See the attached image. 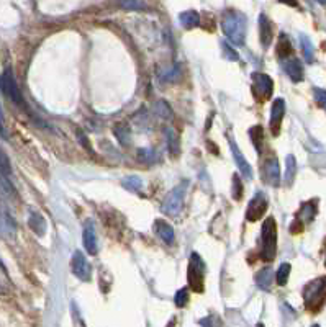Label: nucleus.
<instances>
[{"mask_svg": "<svg viewBox=\"0 0 326 327\" xmlns=\"http://www.w3.org/2000/svg\"><path fill=\"white\" fill-rule=\"evenodd\" d=\"M223 33L234 46H241L246 38V16L238 10H226L221 18Z\"/></svg>", "mask_w": 326, "mask_h": 327, "instance_id": "nucleus-1", "label": "nucleus"}, {"mask_svg": "<svg viewBox=\"0 0 326 327\" xmlns=\"http://www.w3.org/2000/svg\"><path fill=\"white\" fill-rule=\"evenodd\" d=\"M261 258L266 262L274 260L277 250V223L272 216L264 219L261 233Z\"/></svg>", "mask_w": 326, "mask_h": 327, "instance_id": "nucleus-2", "label": "nucleus"}, {"mask_svg": "<svg viewBox=\"0 0 326 327\" xmlns=\"http://www.w3.org/2000/svg\"><path fill=\"white\" fill-rule=\"evenodd\" d=\"M303 301L310 311H318L326 303V277H320L310 281L303 288Z\"/></svg>", "mask_w": 326, "mask_h": 327, "instance_id": "nucleus-3", "label": "nucleus"}, {"mask_svg": "<svg viewBox=\"0 0 326 327\" xmlns=\"http://www.w3.org/2000/svg\"><path fill=\"white\" fill-rule=\"evenodd\" d=\"M187 188H189V180H184V182L176 185V187L167 193L164 201H162V213L167 214V216H177L179 211L182 210Z\"/></svg>", "mask_w": 326, "mask_h": 327, "instance_id": "nucleus-4", "label": "nucleus"}, {"mask_svg": "<svg viewBox=\"0 0 326 327\" xmlns=\"http://www.w3.org/2000/svg\"><path fill=\"white\" fill-rule=\"evenodd\" d=\"M205 262L202 260V257L197 252L190 253V262H189V285L190 288L197 293L204 291V283H205Z\"/></svg>", "mask_w": 326, "mask_h": 327, "instance_id": "nucleus-5", "label": "nucleus"}, {"mask_svg": "<svg viewBox=\"0 0 326 327\" xmlns=\"http://www.w3.org/2000/svg\"><path fill=\"white\" fill-rule=\"evenodd\" d=\"M2 92L7 95L15 105H18V106L23 105V97H21V92L18 88V83H16L12 67H7L2 74Z\"/></svg>", "mask_w": 326, "mask_h": 327, "instance_id": "nucleus-6", "label": "nucleus"}, {"mask_svg": "<svg viewBox=\"0 0 326 327\" xmlns=\"http://www.w3.org/2000/svg\"><path fill=\"white\" fill-rule=\"evenodd\" d=\"M267 206H269V198L264 191H256V195L252 196L249 205H248V210H246V219L251 223L257 221L264 216V213L267 211Z\"/></svg>", "mask_w": 326, "mask_h": 327, "instance_id": "nucleus-7", "label": "nucleus"}, {"mask_svg": "<svg viewBox=\"0 0 326 327\" xmlns=\"http://www.w3.org/2000/svg\"><path fill=\"white\" fill-rule=\"evenodd\" d=\"M71 265H72V273H74L79 280L91 281V278H92V267H91V263H89V260L86 258V255H84L81 250H76L74 253H72Z\"/></svg>", "mask_w": 326, "mask_h": 327, "instance_id": "nucleus-8", "label": "nucleus"}, {"mask_svg": "<svg viewBox=\"0 0 326 327\" xmlns=\"http://www.w3.org/2000/svg\"><path fill=\"white\" fill-rule=\"evenodd\" d=\"M285 115V101L284 98H275L272 101L271 106V120H269V126H271V131L274 136H277L280 133V125H282Z\"/></svg>", "mask_w": 326, "mask_h": 327, "instance_id": "nucleus-9", "label": "nucleus"}, {"mask_svg": "<svg viewBox=\"0 0 326 327\" xmlns=\"http://www.w3.org/2000/svg\"><path fill=\"white\" fill-rule=\"evenodd\" d=\"M252 82H254V92L259 98H269L272 95L274 82L267 74H261V72H254L252 74Z\"/></svg>", "mask_w": 326, "mask_h": 327, "instance_id": "nucleus-10", "label": "nucleus"}, {"mask_svg": "<svg viewBox=\"0 0 326 327\" xmlns=\"http://www.w3.org/2000/svg\"><path fill=\"white\" fill-rule=\"evenodd\" d=\"M262 173H264V180H266L271 187H279L280 185V168H279V162L275 157H271V159H267L264 162Z\"/></svg>", "mask_w": 326, "mask_h": 327, "instance_id": "nucleus-11", "label": "nucleus"}, {"mask_svg": "<svg viewBox=\"0 0 326 327\" xmlns=\"http://www.w3.org/2000/svg\"><path fill=\"white\" fill-rule=\"evenodd\" d=\"M229 149H231V152H233V159L236 162V165H238L239 172L243 173V177L248 178V180H252V168L249 165V162L244 159L243 152L239 151L238 144H236L234 139H229Z\"/></svg>", "mask_w": 326, "mask_h": 327, "instance_id": "nucleus-12", "label": "nucleus"}, {"mask_svg": "<svg viewBox=\"0 0 326 327\" xmlns=\"http://www.w3.org/2000/svg\"><path fill=\"white\" fill-rule=\"evenodd\" d=\"M82 241H84V247L86 250L95 255L99 252V242H97V234H95V228L92 221H87L84 224V233H82Z\"/></svg>", "mask_w": 326, "mask_h": 327, "instance_id": "nucleus-13", "label": "nucleus"}, {"mask_svg": "<svg viewBox=\"0 0 326 327\" xmlns=\"http://www.w3.org/2000/svg\"><path fill=\"white\" fill-rule=\"evenodd\" d=\"M272 38H274V31H272L271 20H269L264 13H261L259 15V39H261V44L267 49L269 46H271Z\"/></svg>", "mask_w": 326, "mask_h": 327, "instance_id": "nucleus-14", "label": "nucleus"}, {"mask_svg": "<svg viewBox=\"0 0 326 327\" xmlns=\"http://www.w3.org/2000/svg\"><path fill=\"white\" fill-rule=\"evenodd\" d=\"M154 229L157 236L166 242L167 245H172L174 241H176V233H174V228L169 223H166L164 219H156L154 223Z\"/></svg>", "mask_w": 326, "mask_h": 327, "instance_id": "nucleus-15", "label": "nucleus"}, {"mask_svg": "<svg viewBox=\"0 0 326 327\" xmlns=\"http://www.w3.org/2000/svg\"><path fill=\"white\" fill-rule=\"evenodd\" d=\"M284 69L287 72V76L292 79V82H302L303 81V67L299 59L292 58L284 61Z\"/></svg>", "mask_w": 326, "mask_h": 327, "instance_id": "nucleus-16", "label": "nucleus"}, {"mask_svg": "<svg viewBox=\"0 0 326 327\" xmlns=\"http://www.w3.org/2000/svg\"><path fill=\"white\" fill-rule=\"evenodd\" d=\"M164 136H166V143H167V149L172 154V157H177L181 154V141H179L177 133L174 131L171 126L164 128Z\"/></svg>", "mask_w": 326, "mask_h": 327, "instance_id": "nucleus-17", "label": "nucleus"}, {"mask_svg": "<svg viewBox=\"0 0 326 327\" xmlns=\"http://www.w3.org/2000/svg\"><path fill=\"white\" fill-rule=\"evenodd\" d=\"M28 224H30V228L33 229V233L38 234V236H43L46 233V219L41 213L38 211H30V218H28Z\"/></svg>", "mask_w": 326, "mask_h": 327, "instance_id": "nucleus-18", "label": "nucleus"}, {"mask_svg": "<svg viewBox=\"0 0 326 327\" xmlns=\"http://www.w3.org/2000/svg\"><path fill=\"white\" fill-rule=\"evenodd\" d=\"M272 280H274V270L269 267L262 268L256 273V285L259 286L261 290H266V291L271 290Z\"/></svg>", "mask_w": 326, "mask_h": 327, "instance_id": "nucleus-19", "label": "nucleus"}, {"mask_svg": "<svg viewBox=\"0 0 326 327\" xmlns=\"http://www.w3.org/2000/svg\"><path fill=\"white\" fill-rule=\"evenodd\" d=\"M179 21H181V25L184 28L190 30V28L199 26L200 15H199V12H195V10H185V12H182L181 15H179Z\"/></svg>", "mask_w": 326, "mask_h": 327, "instance_id": "nucleus-20", "label": "nucleus"}, {"mask_svg": "<svg viewBox=\"0 0 326 327\" xmlns=\"http://www.w3.org/2000/svg\"><path fill=\"white\" fill-rule=\"evenodd\" d=\"M113 133L116 139L120 141L121 146H128L130 144V139H131V134H130V128H128L126 123H116L113 126Z\"/></svg>", "mask_w": 326, "mask_h": 327, "instance_id": "nucleus-21", "label": "nucleus"}, {"mask_svg": "<svg viewBox=\"0 0 326 327\" xmlns=\"http://www.w3.org/2000/svg\"><path fill=\"white\" fill-rule=\"evenodd\" d=\"M295 175H297V161L294 156H287V159H285V183L287 185H292L295 180Z\"/></svg>", "mask_w": 326, "mask_h": 327, "instance_id": "nucleus-22", "label": "nucleus"}, {"mask_svg": "<svg viewBox=\"0 0 326 327\" xmlns=\"http://www.w3.org/2000/svg\"><path fill=\"white\" fill-rule=\"evenodd\" d=\"M315 214H317V206H315V203H313V201H308V203H305V205H303V206L300 208V211H299V219H297V221L310 223V221H313Z\"/></svg>", "mask_w": 326, "mask_h": 327, "instance_id": "nucleus-23", "label": "nucleus"}, {"mask_svg": "<svg viewBox=\"0 0 326 327\" xmlns=\"http://www.w3.org/2000/svg\"><path fill=\"white\" fill-rule=\"evenodd\" d=\"M159 77H161L162 82H177L179 79H181V67H179V64L167 67L166 71L161 72Z\"/></svg>", "mask_w": 326, "mask_h": 327, "instance_id": "nucleus-24", "label": "nucleus"}, {"mask_svg": "<svg viewBox=\"0 0 326 327\" xmlns=\"http://www.w3.org/2000/svg\"><path fill=\"white\" fill-rule=\"evenodd\" d=\"M121 185H123V187H125L126 190L134 191V193H138V191L143 190V180L139 178L138 175L125 177V178L121 180Z\"/></svg>", "mask_w": 326, "mask_h": 327, "instance_id": "nucleus-25", "label": "nucleus"}, {"mask_svg": "<svg viewBox=\"0 0 326 327\" xmlns=\"http://www.w3.org/2000/svg\"><path fill=\"white\" fill-rule=\"evenodd\" d=\"M300 44H302V51H303V58H305L307 63H313L315 61V54H313V44L308 39V36L300 35Z\"/></svg>", "mask_w": 326, "mask_h": 327, "instance_id": "nucleus-26", "label": "nucleus"}, {"mask_svg": "<svg viewBox=\"0 0 326 327\" xmlns=\"http://www.w3.org/2000/svg\"><path fill=\"white\" fill-rule=\"evenodd\" d=\"M249 136L252 139V144H254V148L257 152H261V148H262V139H264V131L261 126H252L249 129Z\"/></svg>", "mask_w": 326, "mask_h": 327, "instance_id": "nucleus-27", "label": "nucleus"}, {"mask_svg": "<svg viewBox=\"0 0 326 327\" xmlns=\"http://www.w3.org/2000/svg\"><path fill=\"white\" fill-rule=\"evenodd\" d=\"M290 263H282L279 267V270H277V275H275V280H277V285H280V286H284V285H287V281H289V275H290Z\"/></svg>", "mask_w": 326, "mask_h": 327, "instance_id": "nucleus-28", "label": "nucleus"}, {"mask_svg": "<svg viewBox=\"0 0 326 327\" xmlns=\"http://www.w3.org/2000/svg\"><path fill=\"white\" fill-rule=\"evenodd\" d=\"M154 110H156V113L159 115L161 118H166V120H171V118H172L171 106L167 105L164 100H157L156 105H154Z\"/></svg>", "mask_w": 326, "mask_h": 327, "instance_id": "nucleus-29", "label": "nucleus"}, {"mask_svg": "<svg viewBox=\"0 0 326 327\" xmlns=\"http://www.w3.org/2000/svg\"><path fill=\"white\" fill-rule=\"evenodd\" d=\"M120 2V7L125 10H144L146 3L143 0H118Z\"/></svg>", "mask_w": 326, "mask_h": 327, "instance_id": "nucleus-30", "label": "nucleus"}, {"mask_svg": "<svg viewBox=\"0 0 326 327\" xmlns=\"http://www.w3.org/2000/svg\"><path fill=\"white\" fill-rule=\"evenodd\" d=\"M241 196H243V182H241L238 173H234L233 175V198L241 200Z\"/></svg>", "mask_w": 326, "mask_h": 327, "instance_id": "nucleus-31", "label": "nucleus"}, {"mask_svg": "<svg viewBox=\"0 0 326 327\" xmlns=\"http://www.w3.org/2000/svg\"><path fill=\"white\" fill-rule=\"evenodd\" d=\"M138 159L144 164H151L156 159V152L153 149H139L138 151Z\"/></svg>", "mask_w": 326, "mask_h": 327, "instance_id": "nucleus-32", "label": "nucleus"}, {"mask_svg": "<svg viewBox=\"0 0 326 327\" xmlns=\"http://www.w3.org/2000/svg\"><path fill=\"white\" fill-rule=\"evenodd\" d=\"M189 303V290L187 288H182L176 293V306L177 308H184L187 306Z\"/></svg>", "mask_w": 326, "mask_h": 327, "instance_id": "nucleus-33", "label": "nucleus"}, {"mask_svg": "<svg viewBox=\"0 0 326 327\" xmlns=\"http://www.w3.org/2000/svg\"><path fill=\"white\" fill-rule=\"evenodd\" d=\"M221 48H223V56L226 59H229V61H238L239 59V56H238V53L229 46V44L224 41V43H221Z\"/></svg>", "mask_w": 326, "mask_h": 327, "instance_id": "nucleus-34", "label": "nucleus"}, {"mask_svg": "<svg viewBox=\"0 0 326 327\" xmlns=\"http://www.w3.org/2000/svg\"><path fill=\"white\" fill-rule=\"evenodd\" d=\"M313 95H315V100H317L320 105H326V90L325 88L315 87L313 88Z\"/></svg>", "mask_w": 326, "mask_h": 327, "instance_id": "nucleus-35", "label": "nucleus"}, {"mask_svg": "<svg viewBox=\"0 0 326 327\" xmlns=\"http://www.w3.org/2000/svg\"><path fill=\"white\" fill-rule=\"evenodd\" d=\"M8 172H10V164H8V159H7V154L2 152V177L8 178Z\"/></svg>", "mask_w": 326, "mask_h": 327, "instance_id": "nucleus-36", "label": "nucleus"}, {"mask_svg": "<svg viewBox=\"0 0 326 327\" xmlns=\"http://www.w3.org/2000/svg\"><path fill=\"white\" fill-rule=\"evenodd\" d=\"M77 138H79V139H81V144L84 146V148H86L87 151H91V152H92V149H91V146H89V144H87V138H86V136H84V134H82V131H77Z\"/></svg>", "mask_w": 326, "mask_h": 327, "instance_id": "nucleus-37", "label": "nucleus"}, {"mask_svg": "<svg viewBox=\"0 0 326 327\" xmlns=\"http://www.w3.org/2000/svg\"><path fill=\"white\" fill-rule=\"evenodd\" d=\"M279 2L287 3V5H290V7H297V5H299V0H279Z\"/></svg>", "mask_w": 326, "mask_h": 327, "instance_id": "nucleus-38", "label": "nucleus"}, {"mask_svg": "<svg viewBox=\"0 0 326 327\" xmlns=\"http://www.w3.org/2000/svg\"><path fill=\"white\" fill-rule=\"evenodd\" d=\"M200 324L204 326V327H212V324H210V319H202V321H200Z\"/></svg>", "mask_w": 326, "mask_h": 327, "instance_id": "nucleus-39", "label": "nucleus"}, {"mask_svg": "<svg viewBox=\"0 0 326 327\" xmlns=\"http://www.w3.org/2000/svg\"><path fill=\"white\" fill-rule=\"evenodd\" d=\"M320 3H326V0H318Z\"/></svg>", "mask_w": 326, "mask_h": 327, "instance_id": "nucleus-40", "label": "nucleus"}, {"mask_svg": "<svg viewBox=\"0 0 326 327\" xmlns=\"http://www.w3.org/2000/svg\"><path fill=\"white\" fill-rule=\"evenodd\" d=\"M257 327H264V324H261V323H259V324H257Z\"/></svg>", "mask_w": 326, "mask_h": 327, "instance_id": "nucleus-41", "label": "nucleus"}, {"mask_svg": "<svg viewBox=\"0 0 326 327\" xmlns=\"http://www.w3.org/2000/svg\"><path fill=\"white\" fill-rule=\"evenodd\" d=\"M313 327H320V326H318V324H315V326H313Z\"/></svg>", "mask_w": 326, "mask_h": 327, "instance_id": "nucleus-42", "label": "nucleus"}, {"mask_svg": "<svg viewBox=\"0 0 326 327\" xmlns=\"http://www.w3.org/2000/svg\"><path fill=\"white\" fill-rule=\"evenodd\" d=\"M325 263H326V262H325Z\"/></svg>", "mask_w": 326, "mask_h": 327, "instance_id": "nucleus-43", "label": "nucleus"}]
</instances>
